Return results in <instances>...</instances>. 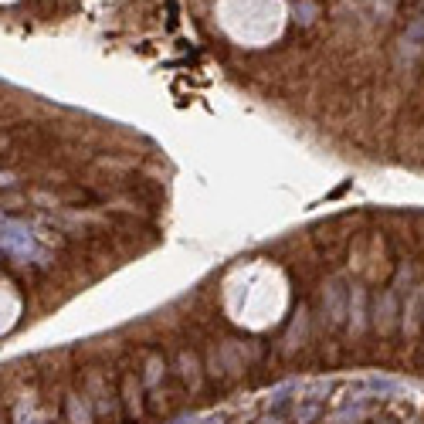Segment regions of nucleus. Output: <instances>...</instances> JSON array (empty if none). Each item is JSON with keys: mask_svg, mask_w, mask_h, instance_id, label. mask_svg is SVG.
Listing matches in <instances>:
<instances>
[{"mask_svg": "<svg viewBox=\"0 0 424 424\" xmlns=\"http://www.w3.org/2000/svg\"><path fill=\"white\" fill-rule=\"evenodd\" d=\"M163 370H167L163 357H156V353H153L150 360H146V377H143V387H150V391H153V387L163 380Z\"/></svg>", "mask_w": 424, "mask_h": 424, "instance_id": "4", "label": "nucleus"}, {"mask_svg": "<svg viewBox=\"0 0 424 424\" xmlns=\"http://www.w3.org/2000/svg\"><path fill=\"white\" fill-rule=\"evenodd\" d=\"M319 414H322V404H319V401H305L303 408H295L292 421H295V424H309V421H316Z\"/></svg>", "mask_w": 424, "mask_h": 424, "instance_id": "6", "label": "nucleus"}, {"mask_svg": "<svg viewBox=\"0 0 424 424\" xmlns=\"http://www.w3.org/2000/svg\"><path fill=\"white\" fill-rule=\"evenodd\" d=\"M0 183H4V187H11V183H14V177H11V173H0Z\"/></svg>", "mask_w": 424, "mask_h": 424, "instance_id": "7", "label": "nucleus"}, {"mask_svg": "<svg viewBox=\"0 0 424 424\" xmlns=\"http://www.w3.org/2000/svg\"><path fill=\"white\" fill-rule=\"evenodd\" d=\"M122 404H126V418L129 421L143 418V384L133 374H126V380H122Z\"/></svg>", "mask_w": 424, "mask_h": 424, "instance_id": "1", "label": "nucleus"}, {"mask_svg": "<svg viewBox=\"0 0 424 424\" xmlns=\"http://www.w3.org/2000/svg\"><path fill=\"white\" fill-rule=\"evenodd\" d=\"M65 414H68V424H95V411H92V401L85 394L65 397Z\"/></svg>", "mask_w": 424, "mask_h": 424, "instance_id": "2", "label": "nucleus"}, {"mask_svg": "<svg viewBox=\"0 0 424 424\" xmlns=\"http://www.w3.org/2000/svg\"><path fill=\"white\" fill-rule=\"evenodd\" d=\"M0 424H4V421H0Z\"/></svg>", "mask_w": 424, "mask_h": 424, "instance_id": "8", "label": "nucleus"}, {"mask_svg": "<svg viewBox=\"0 0 424 424\" xmlns=\"http://www.w3.org/2000/svg\"><path fill=\"white\" fill-rule=\"evenodd\" d=\"M180 364H183V370H180L183 384H187L190 391H197V387H200V377H197V360H194L190 353H180Z\"/></svg>", "mask_w": 424, "mask_h": 424, "instance_id": "5", "label": "nucleus"}, {"mask_svg": "<svg viewBox=\"0 0 424 424\" xmlns=\"http://www.w3.org/2000/svg\"><path fill=\"white\" fill-rule=\"evenodd\" d=\"M89 391L95 394V397H89L92 411H95V414H102V418H109V408H112V391H106V384L99 380V374H89Z\"/></svg>", "mask_w": 424, "mask_h": 424, "instance_id": "3", "label": "nucleus"}]
</instances>
